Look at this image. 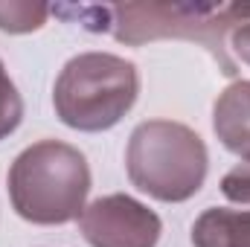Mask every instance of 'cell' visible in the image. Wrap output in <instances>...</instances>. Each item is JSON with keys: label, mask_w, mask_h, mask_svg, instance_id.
Segmentation results:
<instances>
[{"label": "cell", "mask_w": 250, "mask_h": 247, "mask_svg": "<svg viewBox=\"0 0 250 247\" xmlns=\"http://www.w3.org/2000/svg\"><path fill=\"white\" fill-rule=\"evenodd\" d=\"M15 212L32 224H67L84 212L90 166L84 154L62 140L26 145L6 175Z\"/></svg>", "instance_id": "6da1fadb"}, {"label": "cell", "mask_w": 250, "mask_h": 247, "mask_svg": "<svg viewBox=\"0 0 250 247\" xmlns=\"http://www.w3.org/2000/svg\"><path fill=\"white\" fill-rule=\"evenodd\" d=\"M128 181L163 204H184L201 192L209 169L204 140L184 123L148 120L131 131L125 151Z\"/></svg>", "instance_id": "7a4b0ae2"}, {"label": "cell", "mask_w": 250, "mask_h": 247, "mask_svg": "<svg viewBox=\"0 0 250 247\" xmlns=\"http://www.w3.org/2000/svg\"><path fill=\"white\" fill-rule=\"evenodd\" d=\"M137 93L140 73L134 62L114 53H79L56 79L53 105L67 128L99 134L134 108Z\"/></svg>", "instance_id": "3957f363"}, {"label": "cell", "mask_w": 250, "mask_h": 247, "mask_svg": "<svg viewBox=\"0 0 250 247\" xmlns=\"http://www.w3.org/2000/svg\"><path fill=\"white\" fill-rule=\"evenodd\" d=\"M239 23L236 3H125L111 6V32L123 44H146L157 38H189L204 44L221 73L233 76L224 32Z\"/></svg>", "instance_id": "277c9868"}, {"label": "cell", "mask_w": 250, "mask_h": 247, "mask_svg": "<svg viewBox=\"0 0 250 247\" xmlns=\"http://www.w3.org/2000/svg\"><path fill=\"white\" fill-rule=\"evenodd\" d=\"M79 230L90 247H157L163 221L131 195H102L79 215Z\"/></svg>", "instance_id": "5b68a950"}, {"label": "cell", "mask_w": 250, "mask_h": 247, "mask_svg": "<svg viewBox=\"0 0 250 247\" xmlns=\"http://www.w3.org/2000/svg\"><path fill=\"white\" fill-rule=\"evenodd\" d=\"M212 131L221 145L250 160V79L224 87L212 105Z\"/></svg>", "instance_id": "8992f818"}, {"label": "cell", "mask_w": 250, "mask_h": 247, "mask_svg": "<svg viewBox=\"0 0 250 247\" xmlns=\"http://www.w3.org/2000/svg\"><path fill=\"white\" fill-rule=\"evenodd\" d=\"M195 247H250V209L212 206L192 224Z\"/></svg>", "instance_id": "52a82bcc"}, {"label": "cell", "mask_w": 250, "mask_h": 247, "mask_svg": "<svg viewBox=\"0 0 250 247\" xmlns=\"http://www.w3.org/2000/svg\"><path fill=\"white\" fill-rule=\"evenodd\" d=\"M50 15L47 3L32 0H0V29L12 35H23L32 29H41Z\"/></svg>", "instance_id": "ba28073f"}, {"label": "cell", "mask_w": 250, "mask_h": 247, "mask_svg": "<svg viewBox=\"0 0 250 247\" xmlns=\"http://www.w3.org/2000/svg\"><path fill=\"white\" fill-rule=\"evenodd\" d=\"M21 120H23V99H21L15 82L9 79L6 67L0 62V140L15 134Z\"/></svg>", "instance_id": "9c48e42d"}, {"label": "cell", "mask_w": 250, "mask_h": 247, "mask_svg": "<svg viewBox=\"0 0 250 247\" xmlns=\"http://www.w3.org/2000/svg\"><path fill=\"white\" fill-rule=\"evenodd\" d=\"M221 192L227 201L250 206V160H242L221 178Z\"/></svg>", "instance_id": "30bf717a"}, {"label": "cell", "mask_w": 250, "mask_h": 247, "mask_svg": "<svg viewBox=\"0 0 250 247\" xmlns=\"http://www.w3.org/2000/svg\"><path fill=\"white\" fill-rule=\"evenodd\" d=\"M236 12L239 23L230 29V44L239 53V59L250 64V3H236Z\"/></svg>", "instance_id": "8fae6325"}]
</instances>
